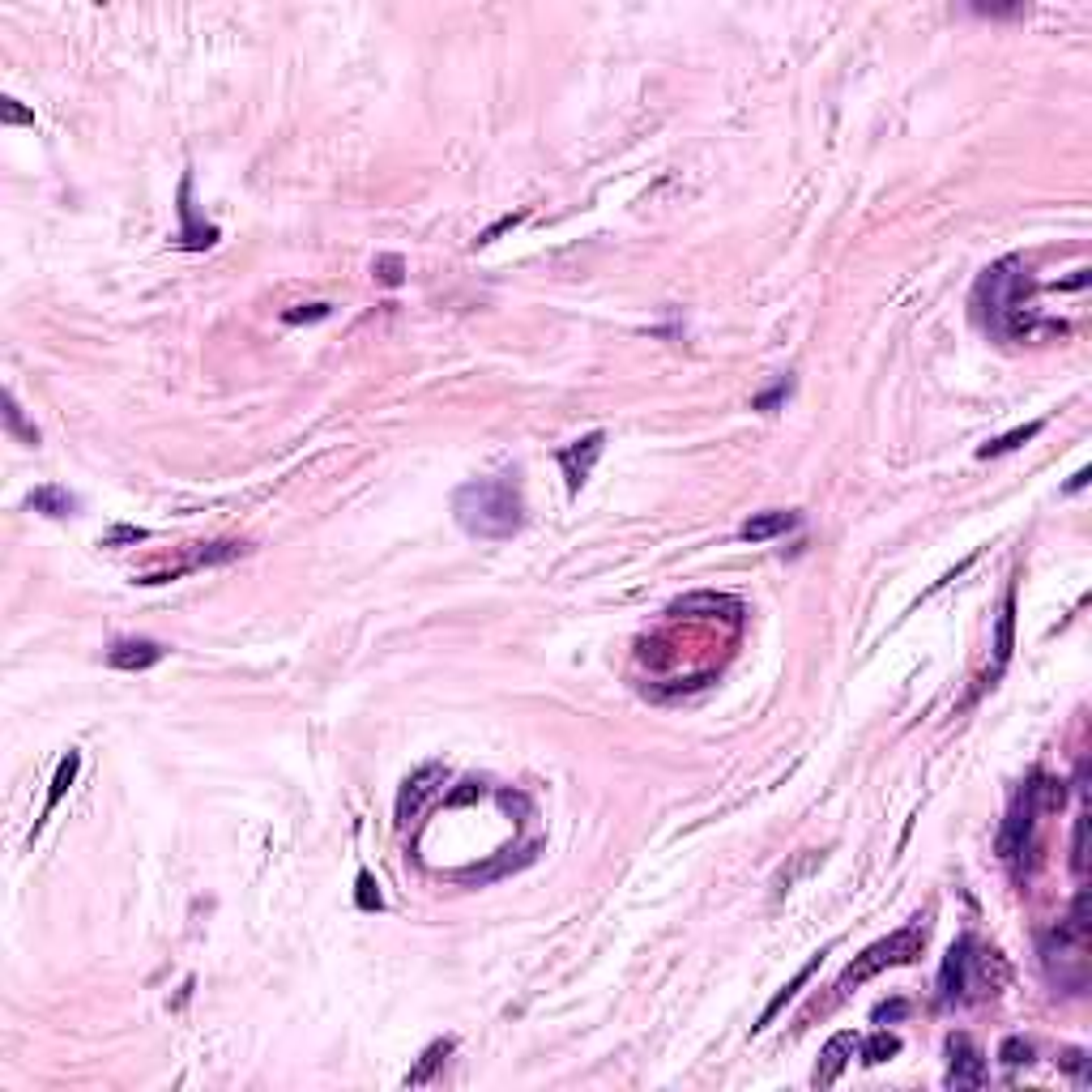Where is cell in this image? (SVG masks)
<instances>
[{"label":"cell","mask_w":1092,"mask_h":1092,"mask_svg":"<svg viewBox=\"0 0 1092 1092\" xmlns=\"http://www.w3.org/2000/svg\"><path fill=\"white\" fill-rule=\"evenodd\" d=\"M452 1049H457V1041H452V1037H444V1041H435V1045H427V1049H423L419 1067L406 1075V1088H423V1084H431V1080H435V1071H439V1067H444V1062H448V1054H452Z\"/></svg>","instance_id":"cell-17"},{"label":"cell","mask_w":1092,"mask_h":1092,"mask_svg":"<svg viewBox=\"0 0 1092 1092\" xmlns=\"http://www.w3.org/2000/svg\"><path fill=\"white\" fill-rule=\"evenodd\" d=\"M819 960H824V952H815L811 960L802 964L798 973H793V982H789V986H782V990H777V995H773V1003H769V1007H764V1012H760V1025H751V1029H756V1032H760V1029H769V1025H773V1016L782 1012V1007H786V1003H789L793 995H798V990H802L806 982H811V973L819 969Z\"/></svg>","instance_id":"cell-15"},{"label":"cell","mask_w":1092,"mask_h":1092,"mask_svg":"<svg viewBox=\"0 0 1092 1092\" xmlns=\"http://www.w3.org/2000/svg\"><path fill=\"white\" fill-rule=\"evenodd\" d=\"M947 1054H952V1067H947V1084L952 1088H982L986 1084V1058L964 1032L947 1037Z\"/></svg>","instance_id":"cell-8"},{"label":"cell","mask_w":1092,"mask_h":1092,"mask_svg":"<svg viewBox=\"0 0 1092 1092\" xmlns=\"http://www.w3.org/2000/svg\"><path fill=\"white\" fill-rule=\"evenodd\" d=\"M324 316H329V303H303L295 311H282V320L287 324H307V320H324Z\"/></svg>","instance_id":"cell-26"},{"label":"cell","mask_w":1092,"mask_h":1092,"mask_svg":"<svg viewBox=\"0 0 1092 1092\" xmlns=\"http://www.w3.org/2000/svg\"><path fill=\"white\" fill-rule=\"evenodd\" d=\"M905 1012H910V1007H905V999H892V1003H879V1007H875V1020L884 1025V1020H897V1016H905Z\"/></svg>","instance_id":"cell-30"},{"label":"cell","mask_w":1092,"mask_h":1092,"mask_svg":"<svg viewBox=\"0 0 1092 1092\" xmlns=\"http://www.w3.org/2000/svg\"><path fill=\"white\" fill-rule=\"evenodd\" d=\"M354 901H359V910L367 913H376V910H385V897H380V888H376V879L359 871V892H354Z\"/></svg>","instance_id":"cell-25"},{"label":"cell","mask_w":1092,"mask_h":1092,"mask_svg":"<svg viewBox=\"0 0 1092 1092\" xmlns=\"http://www.w3.org/2000/svg\"><path fill=\"white\" fill-rule=\"evenodd\" d=\"M180 235H176V248H188V252H201L209 244H218V226H209L196 218V205H192V176L180 180Z\"/></svg>","instance_id":"cell-9"},{"label":"cell","mask_w":1092,"mask_h":1092,"mask_svg":"<svg viewBox=\"0 0 1092 1092\" xmlns=\"http://www.w3.org/2000/svg\"><path fill=\"white\" fill-rule=\"evenodd\" d=\"M1071 849H1075V858H1071L1075 871L1084 875V819H1075V845H1071Z\"/></svg>","instance_id":"cell-31"},{"label":"cell","mask_w":1092,"mask_h":1092,"mask_svg":"<svg viewBox=\"0 0 1092 1092\" xmlns=\"http://www.w3.org/2000/svg\"><path fill=\"white\" fill-rule=\"evenodd\" d=\"M789 389H793V380H782V385H773L769 393H760V397H756V402H751V406H756V410H773L777 402H786V397H789Z\"/></svg>","instance_id":"cell-28"},{"label":"cell","mask_w":1092,"mask_h":1092,"mask_svg":"<svg viewBox=\"0 0 1092 1092\" xmlns=\"http://www.w3.org/2000/svg\"><path fill=\"white\" fill-rule=\"evenodd\" d=\"M1032 435H1041V423H1025V427L1007 431V435H999V439H990V444H982V448H977V457H982V461H990V457H1003V452H1016L1020 444H1029Z\"/></svg>","instance_id":"cell-20"},{"label":"cell","mask_w":1092,"mask_h":1092,"mask_svg":"<svg viewBox=\"0 0 1092 1092\" xmlns=\"http://www.w3.org/2000/svg\"><path fill=\"white\" fill-rule=\"evenodd\" d=\"M517 222H521V214H513V218H500V222H495V226H491V231H487V235H482V239H478V244H491V239H495V235H500V231H508V226H517Z\"/></svg>","instance_id":"cell-34"},{"label":"cell","mask_w":1092,"mask_h":1092,"mask_svg":"<svg viewBox=\"0 0 1092 1092\" xmlns=\"http://www.w3.org/2000/svg\"><path fill=\"white\" fill-rule=\"evenodd\" d=\"M999 1062L1003 1067H1025V1062H1032V1045L1025 1037H1007L999 1045Z\"/></svg>","instance_id":"cell-24"},{"label":"cell","mask_w":1092,"mask_h":1092,"mask_svg":"<svg viewBox=\"0 0 1092 1092\" xmlns=\"http://www.w3.org/2000/svg\"><path fill=\"white\" fill-rule=\"evenodd\" d=\"M1012 649H1016V593H1007L999 628H995V674L1012 662Z\"/></svg>","instance_id":"cell-19"},{"label":"cell","mask_w":1092,"mask_h":1092,"mask_svg":"<svg viewBox=\"0 0 1092 1092\" xmlns=\"http://www.w3.org/2000/svg\"><path fill=\"white\" fill-rule=\"evenodd\" d=\"M452 517H457V525L470 538H482V543H508V538H517L521 525H525L521 482L513 474L465 482V487H457V495H452Z\"/></svg>","instance_id":"cell-1"},{"label":"cell","mask_w":1092,"mask_h":1092,"mask_svg":"<svg viewBox=\"0 0 1092 1092\" xmlns=\"http://www.w3.org/2000/svg\"><path fill=\"white\" fill-rule=\"evenodd\" d=\"M1062 1062H1067V1067L1075 1071V1084H1088V1071H1084V1054H1080V1049H1071V1054L1062 1058Z\"/></svg>","instance_id":"cell-32"},{"label":"cell","mask_w":1092,"mask_h":1092,"mask_svg":"<svg viewBox=\"0 0 1092 1092\" xmlns=\"http://www.w3.org/2000/svg\"><path fill=\"white\" fill-rule=\"evenodd\" d=\"M167 649L159 641H146V636H129V641H116L107 649V666L111 670H150V666L163 662Z\"/></svg>","instance_id":"cell-11"},{"label":"cell","mask_w":1092,"mask_h":1092,"mask_svg":"<svg viewBox=\"0 0 1092 1092\" xmlns=\"http://www.w3.org/2000/svg\"><path fill=\"white\" fill-rule=\"evenodd\" d=\"M1025 295H1029V278L1020 269L1016 257H1003L999 265H990L982 282L973 291V303H977V316L986 320L990 333L1007 337V342H1020V337H1037V333H1062V324H1037L1025 316Z\"/></svg>","instance_id":"cell-2"},{"label":"cell","mask_w":1092,"mask_h":1092,"mask_svg":"<svg viewBox=\"0 0 1092 1092\" xmlns=\"http://www.w3.org/2000/svg\"><path fill=\"white\" fill-rule=\"evenodd\" d=\"M474 798H482V782H465V789H457L448 802H457V806H461V802H474Z\"/></svg>","instance_id":"cell-33"},{"label":"cell","mask_w":1092,"mask_h":1092,"mask_svg":"<svg viewBox=\"0 0 1092 1092\" xmlns=\"http://www.w3.org/2000/svg\"><path fill=\"white\" fill-rule=\"evenodd\" d=\"M1041 960H1045L1049 977H1054L1062 990H1071V995H1080L1088 986V897L1084 892L1075 897L1071 917L1058 921L1041 939Z\"/></svg>","instance_id":"cell-4"},{"label":"cell","mask_w":1092,"mask_h":1092,"mask_svg":"<svg viewBox=\"0 0 1092 1092\" xmlns=\"http://www.w3.org/2000/svg\"><path fill=\"white\" fill-rule=\"evenodd\" d=\"M5 423H9V431L13 435H22L26 444H39V431L35 427H26L22 423V406H18V397H13V389L5 393Z\"/></svg>","instance_id":"cell-23"},{"label":"cell","mask_w":1092,"mask_h":1092,"mask_svg":"<svg viewBox=\"0 0 1092 1092\" xmlns=\"http://www.w3.org/2000/svg\"><path fill=\"white\" fill-rule=\"evenodd\" d=\"M999 956L995 952H982L969 934L964 939H956L952 947H947V956H943V969H939V1003L943 1007H956L969 999V990L977 977H986L990 973V964H995Z\"/></svg>","instance_id":"cell-6"},{"label":"cell","mask_w":1092,"mask_h":1092,"mask_svg":"<svg viewBox=\"0 0 1092 1092\" xmlns=\"http://www.w3.org/2000/svg\"><path fill=\"white\" fill-rule=\"evenodd\" d=\"M239 555H248V543H209V546H201V550H192V559L180 563V568L141 576V585H163V580H176V576L196 572V568H214V563H231V559H239Z\"/></svg>","instance_id":"cell-10"},{"label":"cell","mask_w":1092,"mask_h":1092,"mask_svg":"<svg viewBox=\"0 0 1092 1092\" xmlns=\"http://www.w3.org/2000/svg\"><path fill=\"white\" fill-rule=\"evenodd\" d=\"M26 504L35 508V513H44V517H73L77 513V495H68L64 487H35L31 495H26Z\"/></svg>","instance_id":"cell-16"},{"label":"cell","mask_w":1092,"mask_h":1092,"mask_svg":"<svg viewBox=\"0 0 1092 1092\" xmlns=\"http://www.w3.org/2000/svg\"><path fill=\"white\" fill-rule=\"evenodd\" d=\"M858 1032H836V1037L819 1049V1062H815V1084L819 1088H828V1084H836L841 1080V1071L849 1067V1058L858 1054Z\"/></svg>","instance_id":"cell-13"},{"label":"cell","mask_w":1092,"mask_h":1092,"mask_svg":"<svg viewBox=\"0 0 1092 1092\" xmlns=\"http://www.w3.org/2000/svg\"><path fill=\"white\" fill-rule=\"evenodd\" d=\"M602 448H606V435L593 431V435H585V439H576L572 448L559 452V465H563V478H568V491H580V487H585V478H589V470H593V461L602 457Z\"/></svg>","instance_id":"cell-12"},{"label":"cell","mask_w":1092,"mask_h":1092,"mask_svg":"<svg viewBox=\"0 0 1092 1092\" xmlns=\"http://www.w3.org/2000/svg\"><path fill=\"white\" fill-rule=\"evenodd\" d=\"M141 538H146V530H133V525H116V530H111V538H107V546H116V543H141Z\"/></svg>","instance_id":"cell-29"},{"label":"cell","mask_w":1092,"mask_h":1092,"mask_svg":"<svg viewBox=\"0 0 1092 1092\" xmlns=\"http://www.w3.org/2000/svg\"><path fill=\"white\" fill-rule=\"evenodd\" d=\"M926 917H913L910 926H901V930H892L888 939H879L871 943L862 956H854V964L841 973V982H836V995H849L854 986L862 982H871L875 973H884V969H901V964H913L921 956V947H926Z\"/></svg>","instance_id":"cell-5"},{"label":"cell","mask_w":1092,"mask_h":1092,"mask_svg":"<svg viewBox=\"0 0 1092 1092\" xmlns=\"http://www.w3.org/2000/svg\"><path fill=\"white\" fill-rule=\"evenodd\" d=\"M802 517L798 513H782V508H773V513H756L751 521H743V538L747 543H769V538H777V534H786V530H793V525H798Z\"/></svg>","instance_id":"cell-14"},{"label":"cell","mask_w":1092,"mask_h":1092,"mask_svg":"<svg viewBox=\"0 0 1092 1092\" xmlns=\"http://www.w3.org/2000/svg\"><path fill=\"white\" fill-rule=\"evenodd\" d=\"M858 1054H862L867 1067H879V1062H888L892 1054H901V1037H897V1032H888V1029H879L875 1037L858 1041Z\"/></svg>","instance_id":"cell-21"},{"label":"cell","mask_w":1092,"mask_h":1092,"mask_svg":"<svg viewBox=\"0 0 1092 1092\" xmlns=\"http://www.w3.org/2000/svg\"><path fill=\"white\" fill-rule=\"evenodd\" d=\"M1084 482H1088V470H1080V474H1075V478L1067 482V491H1080V487H1084Z\"/></svg>","instance_id":"cell-35"},{"label":"cell","mask_w":1092,"mask_h":1092,"mask_svg":"<svg viewBox=\"0 0 1092 1092\" xmlns=\"http://www.w3.org/2000/svg\"><path fill=\"white\" fill-rule=\"evenodd\" d=\"M77 769H81V751H68V756H64L61 764H56V777H52V789H48V802H44V819L56 811V802L64 798V789L77 782ZM44 819H39V824H35V832L44 828Z\"/></svg>","instance_id":"cell-18"},{"label":"cell","mask_w":1092,"mask_h":1092,"mask_svg":"<svg viewBox=\"0 0 1092 1092\" xmlns=\"http://www.w3.org/2000/svg\"><path fill=\"white\" fill-rule=\"evenodd\" d=\"M0 124H35V111H26L18 98H5V103H0Z\"/></svg>","instance_id":"cell-27"},{"label":"cell","mask_w":1092,"mask_h":1092,"mask_svg":"<svg viewBox=\"0 0 1092 1092\" xmlns=\"http://www.w3.org/2000/svg\"><path fill=\"white\" fill-rule=\"evenodd\" d=\"M1062 798H1067L1062 782H1054V777H1045V773H1032L1029 782L1020 786L1016 798H1012V811H1007L1003 828H999V858L1003 862H1020L1025 854H1032V849H1037L1041 815L1058 811Z\"/></svg>","instance_id":"cell-3"},{"label":"cell","mask_w":1092,"mask_h":1092,"mask_svg":"<svg viewBox=\"0 0 1092 1092\" xmlns=\"http://www.w3.org/2000/svg\"><path fill=\"white\" fill-rule=\"evenodd\" d=\"M372 278L380 282V287H402V282H406V261L397 257V252H380V257L372 261Z\"/></svg>","instance_id":"cell-22"},{"label":"cell","mask_w":1092,"mask_h":1092,"mask_svg":"<svg viewBox=\"0 0 1092 1092\" xmlns=\"http://www.w3.org/2000/svg\"><path fill=\"white\" fill-rule=\"evenodd\" d=\"M448 782V769L444 764H423V769H415L402 782V789H397V806H393V815H397V828H406L410 819H419L423 815V806H427L439 789H444Z\"/></svg>","instance_id":"cell-7"}]
</instances>
